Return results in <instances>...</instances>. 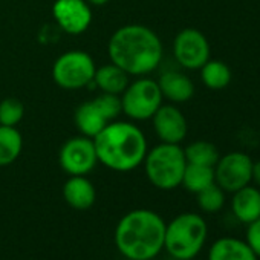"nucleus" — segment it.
I'll return each instance as SVG.
<instances>
[{"label": "nucleus", "mask_w": 260, "mask_h": 260, "mask_svg": "<svg viewBox=\"0 0 260 260\" xmlns=\"http://www.w3.org/2000/svg\"><path fill=\"white\" fill-rule=\"evenodd\" d=\"M113 64L127 75H147L162 60V43L155 31L144 25H125L118 28L107 45Z\"/></svg>", "instance_id": "obj_1"}, {"label": "nucleus", "mask_w": 260, "mask_h": 260, "mask_svg": "<svg viewBox=\"0 0 260 260\" xmlns=\"http://www.w3.org/2000/svg\"><path fill=\"white\" fill-rule=\"evenodd\" d=\"M166 220L152 210L138 208L124 214L115 228V245L127 260H153L164 249Z\"/></svg>", "instance_id": "obj_2"}, {"label": "nucleus", "mask_w": 260, "mask_h": 260, "mask_svg": "<svg viewBox=\"0 0 260 260\" xmlns=\"http://www.w3.org/2000/svg\"><path fill=\"white\" fill-rule=\"evenodd\" d=\"M92 140L98 162L119 173L140 167L149 152L143 130L132 122L110 121Z\"/></svg>", "instance_id": "obj_3"}, {"label": "nucleus", "mask_w": 260, "mask_h": 260, "mask_svg": "<svg viewBox=\"0 0 260 260\" xmlns=\"http://www.w3.org/2000/svg\"><path fill=\"white\" fill-rule=\"evenodd\" d=\"M208 225L198 213H181L166 225L164 249L175 260H191L204 248Z\"/></svg>", "instance_id": "obj_4"}, {"label": "nucleus", "mask_w": 260, "mask_h": 260, "mask_svg": "<svg viewBox=\"0 0 260 260\" xmlns=\"http://www.w3.org/2000/svg\"><path fill=\"white\" fill-rule=\"evenodd\" d=\"M143 164L150 184L159 190L169 191L181 185L187 159L179 144L161 143L147 152Z\"/></svg>", "instance_id": "obj_5"}, {"label": "nucleus", "mask_w": 260, "mask_h": 260, "mask_svg": "<svg viewBox=\"0 0 260 260\" xmlns=\"http://www.w3.org/2000/svg\"><path fill=\"white\" fill-rule=\"evenodd\" d=\"M162 100L158 81L146 77L128 84L121 93L122 112L135 121L152 119L155 112L162 106Z\"/></svg>", "instance_id": "obj_6"}, {"label": "nucleus", "mask_w": 260, "mask_h": 260, "mask_svg": "<svg viewBox=\"0 0 260 260\" xmlns=\"http://www.w3.org/2000/svg\"><path fill=\"white\" fill-rule=\"evenodd\" d=\"M95 71V63L87 52L78 49L68 51L55 60L52 68V78L61 89L77 90L92 83Z\"/></svg>", "instance_id": "obj_7"}, {"label": "nucleus", "mask_w": 260, "mask_h": 260, "mask_svg": "<svg viewBox=\"0 0 260 260\" xmlns=\"http://www.w3.org/2000/svg\"><path fill=\"white\" fill-rule=\"evenodd\" d=\"M252 159L245 152H230L214 166V181L225 193H234L252 181Z\"/></svg>", "instance_id": "obj_8"}, {"label": "nucleus", "mask_w": 260, "mask_h": 260, "mask_svg": "<svg viewBox=\"0 0 260 260\" xmlns=\"http://www.w3.org/2000/svg\"><path fill=\"white\" fill-rule=\"evenodd\" d=\"M173 55L182 68L198 71L210 60L211 48L204 32L185 28L173 40Z\"/></svg>", "instance_id": "obj_9"}, {"label": "nucleus", "mask_w": 260, "mask_h": 260, "mask_svg": "<svg viewBox=\"0 0 260 260\" xmlns=\"http://www.w3.org/2000/svg\"><path fill=\"white\" fill-rule=\"evenodd\" d=\"M58 162L69 176H86L98 162L93 140L83 135L68 140L60 149Z\"/></svg>", "instance_id": "obj_10"}, {"label": "nucleus", "mask_w": 260, "mask_h": 260, "mask_svg": "<svg viewBox=\"0 0 260 260\" xmlns=\"http://www.w3.org/2000/svg\"><path fill=\"white\" fill-rule=\"evenodd\" d=\"M52 16L57 25L71 36L83 34L92 23V11L86 0H55Z\"/></svg>", "instance_id": "obj_11"}, {"label": "nucleus", "mask_w": 260, "mask_h": 260, "mask_svg": "<svg viewBox=\"0 0 260 260\" xmlns=\"http://www.w3.org/2000/svg\"><path fill=\"white\" fill-rule=\"evenodd\" d=\"M153 130L161 143L181 144L188 132V124L184 113L175 104H162L152 116Z\"/></svg>", "instance_id": "obj_12"}, {"label": "nucleus", "mask_w": 260, "mask_h": 260, "mask_svg": "<svg viewBox=\"0 0 260 260\" xmlns=\"http://www.w3.org/2000/svg\"><path fill=\"white\" fill-rule=\"evenodd\" d=\"M158 86L161 89L162 98H167L173 104L187 103L194 95V83L188 75L179 71L164 72L158 80Z\"/></svg>", "instance_id": "obj_13"}, {"label": "nucleus", "mask_w": 260, "mask_h": 260, "mask_svg": "<svg viewBox=\"0 0 260 260\" xmlns=\"http://www.w3.org/2000/svg\"><path fill=\"white\" fill-rule=\"evenodd\" d=\"M74 121H75L78 132L83 137H87V138L96 137L101 130L110 122L107 119V116L104 115V112L101 110V107H100V104L96 103L95 98L90 100V101L81 103L75 109Z\"/></svg>", "instance_id": "obj_14"}, {"label": "nucleus", "mask_w": 260, "mask_h": 260, "mask_svg": "<svg viewBox=\"0 0 260 260\" xmlns=\"http://www.w3.org/2000/svg\"><path fill=\"white\" fill-rule=\"evenodd\" d=\"M231 213L240 223H251L260 217V188L246 185L233 193Z\"/></svg>", "instance_id": "obj_15"}, {"label": "nucleus", "mask_w": 260, "mask_h": 260, "mask_svg": "<svg viewBox=\"0 0 260 260\" xmlns=\"http://www.w3.org/2000/svg\"><path fill=\"white\" fill-rule=\"evenodd\" d=\"M63 198L69 207L75 210H87L95 204L96 191L86 176H71L63 185Z\"/></svg>", "instance_id": "obj_16"}, {"label": "nucleus", "mask_w": 260, "mask_h": 260, "mask_svg": "<svg viewBox=\"0 0 260 260\" xmlns=\"http://www.w3.org/2000/svg\"><path fill=\"white\" fill-rule=\"evenodd\" d=\"M208 260H258V257L246 240L226 236L213 242L208 251Z\"/></svg>", "instance_id": "obj_17"}, {"label": "nucleus", "mask_w": 260, "mask_h": 260, "mask_svg": "<svg viewBox=\"0 0 260 260\" xmlns=\"http://www.w3.org/2000/svg\"><path fill=\"white\" fill-rule=\"evenodd\" d=\"M92 83L96 84L98 89L104 93L121 95L128 86V75L119 66L110 63L95 71Z\"/></svg>", "instance_id": "obj_18"}, {"label": "nucleus", "mask_w": 260, "mask_h": 260, "mask_svg": "<svg viewBox=\"0 0 260 260\" xmlns=\"http://www.w3.org/2000/svg\"><path fill=\"white\" fill-rule=\"evenodd\" d=\"M201 80L210 90H222L230 86L233 72L230 66L222 60H208L201 69Z\"/></svg>", "instance_id": "obj_19"}, {"label": "nucleus", "mask_w": 260, "mask_h": 260, "mask_svg": "<svg viewBox=\"0 0 260 260\" xmlns=\"http://www.w3.org/2000/svg\"><path fill=\"white\" fill-rule=\"evenodd\" d=\"M23 138L16 127L0 125V167L11 166L22 153Z\"/></svg>", "instance_id": "obj_20"}, {"label": "nucleus", "mask_w": 260, "mask_h": 260, "mask_svg": "<svg viewBox=\"0 0 260 260\" xmlns=\"http://www.w3.org/2000/svg\"><path fill=\"white\" fill-rule=\"evenodd\" d=\"M214 167H207V166H198V164H187L182 182L181 185L190 191L198 194L204 188L210 187L214 184Z\"/></svg>", "instance_id": "obj_21"}, {"label": "nucleus", "mask_w": 260, "mask_h": 260, "mask_svg": "<svg viewBox=\"0 0 260 260\" xmlns=\"http://www.w3.org/2000/svg\"><path fill=\"white\" fill-rule=\"evenodd\" d=\"M187 164L214 167L220 158L217 147L210 141H194L184 149Z\"/></svg>", "instance_id": "obj_22"}, {"label": "nucleus", "mask_w": 260, "mask_h": 260, "mask_svg": "<svg viewBox=\"0 0 260 260\" xmlns=\"http://www.w3.org/2000/svg\"><path fill=\"white\" fill-rule=\"evenodd\" d=\"M225 194L226 193L214 182L196 194L198 196V205L204 213H210V214L217 213L225 205V201H226Z\"/></svg>", "instance_id": "obj_23"}, {"label": "nucleus", "mask_w": 260, "mask_h": 260, "mask_svg": "<svg viewBox=\"0 0 260 260\" xmlns=\"http://www.w3.org/2000/svg\"><path fill=\"white\" fill-rule=\"evenodd\" d=\"M25 115V106L17 98H5L0 101V125L16 127Z\"/></svg>", "instance_id": "obj_24"}, {"label": "nucleus", "mask_w": 260, "mask_h": 260, "mask_svg": "<svg viewBox=\"0 0 260 260\" xmlns=\"http://www.w3.org/2000/svg\"><path fill=\"white\" fill-rule=\"evenodd\" d=\"M245 240L249 245V248L254 251V254L260 258V217L251 223H248Z\"/></svg>", "instance_id": "obj_25"}, {"label": "nucleus", "mask_w": 260, "mask_h": 260, "mask_svg": "<svg viewBox=\"0 0 260 260\" xmlns=\"http://www.w3.org/2000/svg\"><path fill=\"white\" fill-rule=\"evenodd\" d=\"M255 184V187L260 188V159L252 162V181Z\"/></svg>", "instance_id": "obj_26"}, {"label": "nucleus", "mask_w": 260, "mask_h": 260, "mask_svg": "<svg viewBox=\"0 0 260 260\" xmlns=\"http://www.w3.org/2000/svg\"><path fill=\"white\" fill-rule=\"evenodd\" d=\"M86 2L89 4V5H95V7H103V5H106L109 0H86Z\"/></svg>", "instance_id": "obj_27"}]
</instances>
